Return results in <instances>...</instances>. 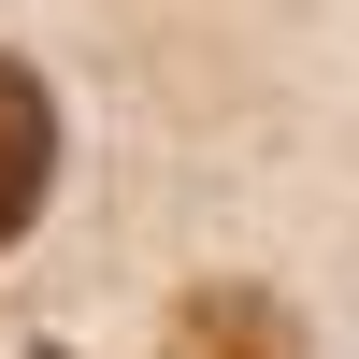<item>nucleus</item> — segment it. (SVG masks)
<instances>
[{"label": "nucleus", "mask_w": 359, "mask_h": 359, "mask_svg": "<svg viewBox=\"0 0 359 359\" xmlns=\"http://www.w3.org/2000/svg\"><path fill=\"white\" fill-rule=\"evenodd\" d=\"M43 187H57V86L29 72V57H0V259L29 245Z\"/></svg>", "instance_id": "1"}, {"label": "nucleus", "mask_w": 359, "mask_h": 359, "mask_svg": "<svg viewBox=\"0 0 359 359\" xmlns=\"http://www.w3.org/2000/svg\"><path fill=\"white\" fill-rule=\"evenodd\" d=\"M172 359H316V345H302V316H287L273 287L216 273V287H187V302H172Z\"/></svg>", "instance_id": "2"}, {"label": "nucleus", "mask_w": 359, "mask_h": 359, "mask_svg": "<svg viewBox=\"0 0 359 359\" xmlns=\"http://www.w3.org/2000/svg\"><path fill=\"white\" fill-rule=\"evenodd\" d=\"M43 359H57V345H43Z\"/></svg>", "instance_id": "3"}]
</instances>
